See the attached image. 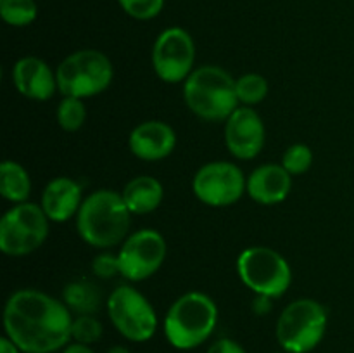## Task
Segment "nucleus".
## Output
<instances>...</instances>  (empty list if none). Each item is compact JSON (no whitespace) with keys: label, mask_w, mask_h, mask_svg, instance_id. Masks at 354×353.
<instances>
[{"label":"nucleus","mask_w":354,"mask_h":353,"mask_svg":"<svg viewBox=\"0 0 354 353\" xmlns=\"http://www.w3.org/2000/svg\"><path fill=\"white\" fill-rule=\"evenodd\" d=\"M73 314L40 289H17L3 307V329L23 353H54L71 341Z\"/></svg>","instance_id":"1"},{"label":"nucleus","mask_w":354,"mask_h":353,"mask_svg":"<svg viewBox=\"0 0 354 353\" xmlns=\"http://www.w3.org/2000/svg\"><path fill=\"white\" fill-rule=\"evenodd\" d=\"M131 213L121 192L97 189L85 196L78 215L76 232L83 242L97 249H113L130 235Z\"/></svg>","instance_id":"2"},{"label":"nucleus","mask_w":354,"mask_h":353,"mask_svg":"<svg viewBox=\"0 0 354 353\" xmlns=\"http://www.w3.org/2000/svg\"><path fill=\"white\" fill-rule=\"evenodd\" d=\"M183 100L192 114L204 121H225L241 104L235 92V78L216 64L194 69L183 82Z\"/></svg>","instance_id":"3"},{"label":"nucleus","mask_w":354,"mask_h":353,"mask_svg":"<svg viewBox=\"0 0 354 353\" xmlns=\"http://www.w3.org/2000/svg\"><path fill=\"white\" fill-rule=\"evenodd\" d=\"M218 324V307L201 291H189L176 298L165 317V336L176 350H194L204 345Z\"/></svg>","instance_id":"4"},{"label":"nucleus","mask_w":354,"mask_h":353,"mask_svg":"<svg viewBox=\"0 0 354 353\" xmlns=\"http://www.w3.org/2000/svg\"><path fill=\"white\" fill-rule=\"evenodd\" d=\"M327 324V308L320 301L297 298L290 301L277 318V341L287 353H310L324 339Z\"/></svg>","instance_id":"5"},{"label":"nucleus","mask_w":354,"mask_h":353,"mask_svg":"<svg viewBox=\"0 0 354 353\" xmlns=\"http://www.w3.org/2000/svg\"><path fill=\"white\" fill-rule=\"evenodd\" d=\"M57 90L62 97L88 99L106 92L114 78V66L104 52L82 48L66 55L55 68Z\"/></svg>","instance_id":"6"},{"label":"nucleus","mask_w":354,"mask_h":353,"mask_svg":"<svg viewBox=\"0 0 354 353\" xmlns=\"http://www.w3.org/2000/svg\"><path fill=\"white\" fill-rule=\"evenodd\" d=\"M237 273L252 293L272 300L283 296L292 284L289 262L268 246L245 248L237 258Z\"/></svg>","instance_id":"7"},{"label":"nucleus","mask_w":354,"mask_h":353,"mask_svg":"<svg viewBox=\"0 0 354 353\" xmlns=\"http://www.w3.org/2000/svg\"><path fill=\"white\" fill-rule=\"evenodd\" d=\"M47 218L40 204H14L0 218V251L7 256H26L44 246L48 237Z\"/></svg>","instance_id":"8"},{"label":"nucleus","mask_w":354,"mask_h":353,"mask_svg":"<svg viewBox=\"0 0 354 353\" xmlns=\"http://www.w3.org/2000/svg\"><path fill=\"white\" fill-rule=\"evenodd\" d=\"M111 324L124 339L145 343L158 331V314L151 301L131 284L114 287L106 300Z\"/></svg>","instance_id":"9"},{"label":"nucleus","mask_w":354,"mask_h":353,"mask_svg":"<svg viewBox=\"0 0 354 353\" xmlns=\"http://www.w3.org/2000/svg\"><path fill=\"white\" fill-rule=\"evenodd\" d=\"M168 244L165 235L156 228H140L130 232L118 249L121 277L130 282L147 280L166 262Z\"/></svg>","instance_id":"10"},{"label":"nucleus","mask_w":354,"mask_h":353,"mask_svg":"<svg viewBox=\"0 0 354 353\" xmlns=\"http://www.w3.org/2000/svg\"><path fill=\"white\" fill-rule=\"evenodd\" d=\"M152 69L165 83H183L196 66V42L180 26L162 30L152 45Z\"/></svg>","instance_id":"11"},{"label":"nucleus","mask_w":354,"mask_h":353,"mask_svg":"<svg viewBox=\"0 0 354 353\" xmlns=\"http://www.w3.org/2000/svg\"><path fill=\"white\" fill-rule=\"evenodd\" d=\"M248 176L232 161H209L201 166L192 179V192L203 204L227 208L245 194Z\"/></svg>","instance_id":"12"},{"label":"nucleus","mask_w":354,"mask_h":353,"mask_svg":"<svg viewBox=\"0 0 354 353\" xmlns=\"http://www.w3.org/2000/svg\"><path fill=\"white\" fill-rule=\"evenodd\" d=\"M265 142V121L254 107L239 106L225 120V145L235 159H254L263 151Z\"/></svg>","instance_id":"13"},{"label":"nucleus","mask_w":354,"mask_h":353,"mask_svg":"<svg viewBox=\"0 0 354 353\" xmlns=\"http://www.w3.org/2000/svg\"><path fill=\"white\" fill-rule=\"evenodd\" d=\"M12 83L17 92L30 100L44 102L54 97L57 90L55 71L37 55H24L12 66Z\"/></svg>","instance_id":"14"},{"label":"nucleus","mask_w":354,"mask_h":353,"mask_svg":"<svg viewBox=\"0 0 354 353\" xmlns=\"http://www.w3.org/2000/svg\"><path fill=\"white\" fill-rule=\"evenodd\" d=\"M128 147L142 161H161L175 151L176 134L166 121H142L130 132Z\"/></svg>","instance_id":"15"},{"label":"nucleus","mask_w":354,"mask_h":353,"mask_svg":"<svg viewBox=\"0 0 354 353\" xmlns=\"http://www.w3.org/2000/svg\"><path fill=\"white\" fill-rule=\"evenodd\" d=\"M292 190V175L277 163H265L252 170L248 176L245 194L263 206L283 203Z\"/></svg>","instance_id":"16"},{"label":"nucleus","mask_w":354,"mask_h":353,"mask_svg":"<svg viewBox=\"0 0 354 353\" xmlns=\"http://www.w3.org/2000/svg\"><path fill=\"white\" fill-rule=\"evenodd\" d=\"M83 199L85 197H83L82 183L71 176H55L45 185L40 206L48 220L54 224H64L71 218H76Z\"/></svg>","instance_id":"17"},{"label":"nucleus","mask_w":354,"mask_h":353,"mask_svg":"<svg viewBox=\"0 0 354 353\" xmlns=\"http://www.w3.org/2000/svg\"><path fill=\"white\" fill-rule=\"evenodd\" d=\"M121 196L131 215H149L161 206L165 187L156 176L138 175L124 183Z\"/></svg>","instance_id":"18"},{"label":"nucleus","mask_w":354,"mask_h":353,"mask_svg":"<svg viewBox=\"0 0 354 353\" xmlns=\"http://www.w3.org/2000/svg\"><path fill=\"white\" fill-rule=\"evenodd\" d=\"M0 194L9 203H26L31 194V176L21 163L6 159L0 165Z\"/></svg>","instance_id":"19"},{"label":"nucleus","mask_w":354,"mask_h":353,"mask_svg":"<svg viewBox=\"0 0 354 353\" xmlns=\"http://www.w3.org/2000/svg\"><path fill=\"white\" fill-rule=\"evenodd\" d=\"M62 301L75 315H95L102 305V294L90 280H73L62 289Z\"/></svg>","instance_id":"20"},{"label":"nucleus","mask_w":354,"mask_h":353,"mask_svg":"<svg viewBox=\"0 0 354 353\" xmlns=\"http://www.w3.org/2000/svg\"><path fill=\"white\" fill-rule=\"evenodd\" d=\"M235 92L241 106H256L263 102L270 92L268 80L259 73H245L235 78Z\"/></svg>","instance_id":"21"},{"label":"nucleus","mask_w":354,"mask_h":353,"mask_svg":"<svg viewBox=\"0 0 354 353\" xmlns=\"http://www.w3.org/2000/svg\"><path fill=\"white\" fill-rule=\"evenodd\" d=\"M55 120L64 132H78L86 121V107L78 97H62L55 109Z\"/></svg>","instance_id":"22"},{"label":"nucleus","mask_w":354,"mask_h":353,"mask_svg":"<svg viewBox=\"0 0 354 353\" xmlns=\"http://www.w3.org/2000/svg\"><path fill=\"white\" fill-rule=\"evenodd\" d=\"M0 14L10 26L24 28L37 19L38 6L35 0H0Z\"/></svg>","instance_id":"23"},{"label":"nucleus","mask_w":354,"mask_h":353,"mask_svg":"<svg viewBox=\"0 0 354 353\" xmlns=\"http://www.w3.org/2000/svg\"><path fill=\"white\" fill-rule=\"evenodd\" d=\"M102 322L95 315H76L73 317L71 339L82 345H93L102 338Z\"/></svg>","instance_id":"24"},{"label":"nucleus","mask_w":354,"mask_h":353,"mask_svg":"<svg viewBox=\"0 0 354 353\" xmlns=\"http://www.w3.org/2000/svg\"><path fill=\"white\" fill-rule=\"evenodd\" d=\"M280 165L292 176L303 175L313 165V151H311L310 145L303 144V142H297V144L289 145L286 149Z\"/></svg>","instance_id":"25"},{"label":"nucleus","mask_w":354,"mask_h":353,"mask_svg":"<svg viewBox=\"0 0 354 353\" xmlns=\"http://www.w3.org/2000/svg\"><path fill=\"white\" fill-rule=\"evenodd\" d=\"M124 14L137 21H151L165 9V0H118Z\"/></svg>","instance_id":"26"},{"label":"nucleus","mask_w":354,"mask_h":353,"mask_svg":"<svg viewBox=\"0 0 354 353\" xmlns=\"http://www.w3.org/2000/svg\"><path fill=\"white\" fill-rule=\"evenodd\" d=\"M92 272L100 279H111L114 275H121L118 253H109L107 249H104L100 255H97L92 260Z\"/></svg>","instance_id":"27"},{"label":"nucleus","mask_w":354,"mask_h":353,"mask_svg":"<svg viewBox=\"0 0 354 353\" xmlns=\"http://www.w3.org/2000/svg\"><path fill=\"white\" fill-rule=\"evenodd\" d=\"M206 353H248L235 339L220 338L207 348Z\"/></svg>","instance_id":"28"},{"label":"nucleus","mask_w":354,"mask_h":353,"mask_svg":"<svg viewBox=\"0 0 354 353\" xmlns=\"http://www.w3.org/2000/svg\"><path fill=\"white\" fill-rule=\"evenodd\" d=\"M252 310H254L258 315H266L270 310H272V298L256 294V300L254 303H252Z\"/></svg>","instance_id":"29"},{"label":"nucleus","mask_w":354,"mask_h":353,"mask_svg":"<svg viewBox=\"0 0 354 353\" xmlns=\"http://www.w3.org/2000/svg\"><path fill=\"white\" fill-rule=\"evenodd\" d=\"M0 353H21V350L17 348L16 343L10 341L7 336H3V338L0 339Z\"/></svg>","instance_id":"30"},{"label":"nucleus","mask_w":354,"mask_h":353,"mask_svg":"<svg viewBox=\"0 0 354 353\" xmlns=\"http://www.w3.org/2000/svg\"><path fill=\"white\" fill-rule=\"evenodd\" d=\"M62 353H95L88 345H82V343H71L64 348Z\"/></svg>","instance_id":"31"},{"label":"nucleus","mask_w":354,"mask_h":353,"mask_svg":"<svg viewBox=\"0 0 354 353\" xmlns=\"http://www.w3.org/2000/svg\"><path fill=\"white\" fill-rule=\"evenodd\" d=\"M107 353H130V350L124 348V346H121V345H116V346H113V348H109V352Z\"/></svg>","instance_id":"32"},{"label":"nucleus","mask_w":354,"mask_h":353,"mask_svg":"<svg viewBox=\"0 0 354 353\" xmlns=\"http://www.w3.org/2000/svg\"><path fill=\"white\" fill-rule=\"evenodd\" d=\"M280 353H287V352H280Z\"/></svg>","instance_id":"33"}]
</instances>
